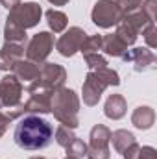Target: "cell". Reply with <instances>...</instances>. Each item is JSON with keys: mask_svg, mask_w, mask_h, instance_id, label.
Returning a JSON list of instances; mask_svg holds the SVG:
<instances>
[{"mask_svg": "<svg viewBox=\"0 0 157 159\" xmlns=\"http://www.w3.org/2000/svg\"><path fill=\"white\" fill-rule=\"evenodd\" d=\"M52 135L54 128L48 120L41 119L39 115H28L19 120L13 139L22 150H43L50 144Z\"/></svg>", "mask_w": 157, "mask_h": 159, "instance_id": "1", "label": "cell"}, {"mask_svg": "<svg viewBox=\"0 0 157 159\" xmlns=\"http://www.w3.org/2000/svg\"><path fill=\"white\" fill-rule=\"evenodd\" d=\"M50 113H54L56 120H59L63 126L74 129L78 128L79 119V98L72 89L67 87H59L52 93V109Z\"/></svg>", "mask_w": 157, "mask_h": 159, "instance_id": "2", "label": "cell"}, {"mask_svg": "<svg viewBox=\"0 0 157 159\" xmlns=\"http://www.w3.org/2000/svg\"><path fill=\"white\" fill-rule=\"evenodd\" d=\"M67 80V70L65 67L57 65V63H41L39 67V76L37 80H34L32 83H28V91L34 89H46V91H56L59 87H63Z\"/></svg>", "mask_w": 157, "mask_h": 159, "instance_id": "3", "label": "cell"}, {"mask_svg": "<svg viewBox=\"0 0 157 159\" xmlns=\"http://www.w3.org/2000/svg\"><path fill=\"white\" fill-rule=\"evenodd\" d=\"M41 15H43V9L37 2H24V4L20 2L19 6L9 9V15L6 20H9L11 24L19 26L22 30H28V28H34L39 24Z\"/></svg>", "mask_w": 157, "mask_h": 159, "instance_id": "4", "label": "cell"}, {"mask_svg": "<svg viewBox=\"0 0 157 159\" xmlns=\"http://www.w3.org/2000/svg\"><path fill=\"white\" fill-rule=\"evenodd\" d=\"M91 19L98 28H113L124 19V13L115 0H98L91 11Z\"/></svg>", "mask_w": 157, "mask_h": 159, "instance_id": "5", "label": "cell"}, {"mask_svg": "<svg viewBox=\"0 0 157 159\" xmlns=\"http://www.w3.org/2000/svg\"><path fill=\"white\" fill-rule=\"evenodd\" d=\"M54 50V34L50 32H39L35 34L32 39L28 41L26 46V57L34 63H44L46 57L50 56V52Z\"/></svg>", "mask_w": 157, "mask_h": 159, "instance_id": "6", "label": "cell"}, {"mask_svg": "<svg viewBox=\"0 0 157 159\" xmlns=\"http://www.w3.org/2000/svg\"><path fill=\"white\" fill-rule=\"evenodd\" d=\"M22 83L15 78L13 74L9 76H4L0 80V106L2 107H15L20 104V98H22Z\"/></svg>", "mask_w": 157, "mask_h": 159, "instance_id": "7", "label": "cell"}, {"mask_svg": "<svg viewBox=\"0 0 157 159\" xmlns=\"http://www.w3.org/2000/svg\"><path fill=\"white\" fill-rule=\"evenodd\" d=\"M85 37H87V34L79 26H72L56 41V50L63 57H72L76 52H79V46L85 41Z\"/></svg>", "mask_w": 157, "mask_h": 159, "instance_id": "8", "label": "cell"}, {"mask_svg": "<svg viewBox=\"0 0 157 159\" xmlns=\"http://www.w3.org/2000/svg\"><path fill=\"white\" fill-rule=\"evenodd\" d=\"M30 98L22 104L24 113L30 115H46L52 109V93L54 91H46V89H34L28 91Z\"/></svg>", "mask_w": 157, "mask_h": 159, "instance_id": "9", "label": "cell"}, {"mask_svg": "<svg viewBox=\"0 0 157 159\" xmlns=\"http://www.w3.org/2000/svg\"><path fill=\"white\" fill-rule=\"evenodd\" d=\"M124 61L131 63L135 72H146V70H152L155 69V54L150 50V48H133V50H128L124 56H122Z\"/></svg>", "mask_w": 157, "mask_h": 159, "instance_id": "10", "label": "cell"}, {"mask_svg": "<svg viewBox=\"0 0 157 159\" xmlns=\"http://www.w3.org/2000/svg\"><path fill=\"white\" fill-rule=\"evenodd\" d=\"M105 89H107V85H105L102 80L91 70V72L85 76V80H83V87H81V98H83V104L89 106V107L96 106V104L100 102V98H102V94H104Z\"/></svg>", "mask_w": 157, "mask_h": 159, "instance_id": "11", "label": "cell"}, {"mask_svg": "<svg viewBox=\"0 0 157 159\" xmlns=\"http://www.w3.org/2000/svg\"><path fill=\"white\" fill-rule=\"evenodd\" d=\"M24 56V44H15V43H4L0 48V70L7 72L13 69V65L22 59Z\"/></svg>", "mask_w": 157, "mask_h": 159, "instance_id": "12", "label": "cell"}, {"mask_svg": "<svg viewBox=\"0 0 157 159\" xmlns=\"http://www.w3.org/2000/svg\"><path fill=\"white\" fill-rule=\"evenodd\" d=\"M13 76L19 80L20 83L26 81V83H32L34 80H37L39 76V65L30 61V59H19L15 65H13Z\"/></svg>", "mask_w": 157, "mask_h": 159, "instance_id": "13", "label": "cell"}, {"mask_svg": "<svg viewBox=\"0 0 157 159\" xmlns=\"http://www.w3.org/2000/svg\"><path fill=\"white\" fill-rule=\"evenodd\" d=\"M109 139H111V129L104 124H96L91 129L89 135V150H109Z\"/></svg>", "mask_w": 157, "mask_h": 159, "instance_id": "14", "label": "cell"}, {"mask_svg": "<svg viewBox=\"0 0 157 159\" xmlns=\"http://www.w3.org/2000/svg\"><path fill=\"white\" fill-rule=\"evenodd\" d=\"M126 111H128L126 98L122 94H109V98L105 100V106H104L105 117L111 120H118L126 115Z\"/></svg>", "mask_w": 157, "mask_h": 159, "instance_id": "15", "label": "cell"}, {"mask_svg": "<svg viewBox=\"0 0 157 159\" xmlns=\"http://www.w3.org/2000/svg\"><path fill=\"white\" fill-rule=\"evenodd\" d=\"M154 122H155V111L150 106H139L131 115V124L139 129H150Z\"/></svg>", "mask_w": 157, "mask_h": 159, "instance_id": "16", "label": "cell"}, {"mask_svg": "<svg viewBox=\"0 0 157 159\" xmlns=\"http://www.w3.org/2000/svg\"><path fill=\"white\" fill-rule=\"evenodd\" d=\"M102 50H104L107 56L122 57V56L128 52V46L118 39L117 34H109V35H104V37H102Z\"/></svg>", "mask_w": 157, "mask_h": 159, "instance_id": "17", "label": "cell"}, {"mask_svg": "<svg viewBox=\"0 0 157 159\" xmlns=\"http://www.w3.org/2000/svg\"><path fill=\"white\" fill-rule=\"evenodd\" d=\"M109 143H113V148H115L117 154H122L128 146H131L137 141H135V135L131 131H128V129H117V131H111Z\"/></svg>", "mask_w": 157, "mask_h": 159, "instance_id": "18", "label": "cell"}, {"mask_svg": "<svg viewBox=\"0 0 157 159\" xmlns=\"http://www.w3.org/2000/svg\"><path fill=\"white\" fill-rule=\"evenodd\" d=\"M44 15H46V22H48V26H50V30L54 34H63L67 30L69 19H67V15L63 11H59V9H48Z\"/></svg>", "mask_w": 157, "mask_h": 159, "instance_id": "19", "label": "cell"}, {"mask_svg": "<svg viewBox=\"0 0 157 159\" xmlns=\"http://www.w3.org/2000/svg\"><path fill=\"white\" fill-rule=\"evenodd\" d=\"M4 39L6 43H15V44H26L28 43V35H26V30L11 24L9 20H6L4 24Z\"/></svg>", "mask_w": 157, "mask_h": 159, "instance_id": "20", "label": "cell"}, {"mask_svg": "<svg viewBox=\"0 0 157 159\" xmlns=\"http://www.w3.org/2000/svg\"><path fill=\"white\" fill-rule=\"evenodd\" d=\"M115 34H117V37L122 41L126 46H131V44L137 41V37H139V32H137L128 20H124V19L117 24V32H115Z\"/></svg>", "mask_w": 157, "mask_h": 159, "instance_id": "21", "label": "cell"}, {"mask_svg": "<svg viewBox=\"0 0 157 159\" xmlns=\"http://www.w3.org/2000/svg\"><path fill=\"white\" fill-rule=\"evenodd\" d=\"M102 37L104 35H87L85 41L81 43V46H79V52L83 56H87V54H100V50H102Z\"/></svg>", "mask_w": 157, "mask_h": 159, "instance_id": "22", "label": "cell"}, {"mask_svg": "<svg viewBox=\"0 0 157 159\" xmlns=\"http://www.w3.org/2000/svg\"><path fill=\"white\" fill-rule=\"evenodd\" d=\"M92 72L102 80L107 87H117V85H120V76H118V72L113 70V69H109V67H104V69H98V70H92Z\"/></svg>", "mask_w": 157, "mask_h": 159, "instance_id": "23", "label": "cell"}, {"mask_svg": "<svg viewBox=\"0 0 157 159\" xmlns=\"http://www.w3.org/2000/svg\"><path fill=\"white\" fill-rule=\"evenodd\" d=\"M67 157H72V159H83L85 157V154H87V144L81 141V139H74L67 148Z\"/></svg>", "mask_w": 157, "mask_h": 159, "instance_id": "24", "label": "cell"}, {"mask_svg": "<svg viewBox=\"0 0 157 159\" xmlns=\"http://www.w3.org/2000/svg\"><path fill=\"white\" fill-rule=\"evenodd\" d=\"M74 139H76V135H74V131H72L70 128H67V126H63V124H61V126L56 129V143H57L59 146L67 148Z\"/></svg>", "mask_w": 157, "mask_h": 159, "instance_id": "25", "label": "cell"}, {"mask_svg": "<svg viewBox=\"0 0 157 159\" xmlns=\"http://www.w3.org/2000/svg\"><path fill=\"white\" fill-rule=\"evenodd\" d=\"M83 57H85V63H87V67L91 70H98V69L107 67V59L104 56H100V54H87Z\"/></svg>", "mask_w": 157, "mask_h": 159, "instance_id": "26", "label": "cell"}, {"mask_svg": "<svg viewBox=\"0 0 157 159\" xmlns=\"http://www.w3.org/2000/svg\"><path fill=\"white\" fill-rule=\"evenodd\" d=\"M118 4V7L122 9V13L124 15H128V13H133V11H137L141 6H142V2L144 0H115Z\"/></svg>", "mask_w": 157, "mask_h": 159, "instance_id": "27", "label": "cell"}, {"mask_svg": "<svg viewBox=\"0 0 157 159\" xmlns=\"http://www.w3.org/2000/svg\"><path fill=\"white\" fill-rule=\"evenodd\" d=\"M142 37L146 41V44H148V48H155L157 46V32H155V22L154 24H148L142 32Z\"/></svg>", "mask_w": 157, "mask_h": 159, "instance_id": "28", "label": "cell"}, {"mask_svg": "<svg viewBox=\"0 0 157 159\" xmlns=\"http://www.w3.org/2000/svg\"><path fill=\"white\" fill-rule=\"evenodd\" d=\"M155 9H157V0H144L141 6V11L148 17V20L155 22Z\"/></svg>", "mask_w": 157, "mask_h": 159, "instance_id": "29", "label": "cell"}, {"mask_svg": "<svg viewBox=\"0 0 157 159\" xmlns=\"http://www.w3.org/2000/svg\"><path fill=\"white\" fill-rule=\"evenodd\" d=\"M137 159H157V152L154 146H142L139 150V157Z\"/></svg>", "mask_w": 157, "mask_h": 159, "instance_id": "30", "label": "cell"}, {"mask_svg": "<svg viewBox=\"0 0 157 159\" xmlns=\"http://www.w3.org/2000/svg\"><path fill=\"white\" fill-rule=\"evenodd\" d=\"M139 150H141V146H139L137 143H133L131 146H128V148L122 152V156H124V159H137L139 157Z\"/></svg>", "mask_w": 157, "mask_h": 159, "instance_id": "31", "label": "cell"}, {"mask_svg": "<svg viewBox=\"0 0 157 159\" xmlns=\"http://www.w3.org/2000/svg\"><path fill=\"white\" fill-rule=\"evenodd\" d=\"M9 122H11V119L6 115V113H0V137L6 133V129H7V126H9Z\"/></svg>", "mask_w": 157, "mask_h": 159, "instance_id": "32", "label": "cell"}, {"mask_svg": "<svg viewBox=\"0 0 157 159\" xmlns=\"http://www.w3.org/2000/svg\"><path fill=\"white\" fill-rule=\"evenodd\" d=\"M0 4H2L6 9H13L15 6H19V4H20V0H0Z\"/></svg>", "mask_w": 157, "mask_h": 159, "instance_id": "33", "label": "cell"}, {"mask_svg": "<svg viewBox=\"0 0 157 159\" xmlns=\"http://www.w3.org/2000/svg\"><path fill=\"white\" fill-rule=\"evenodd\" d=\"M50 4H54V6H67L70 0H48Z\"/></svg>", "mask_w": 157, "mask_h": 159, "instance_id": "34", "label": "cell"}, {"mask_svg": "<svg viewBox=\"0 0 157 159\" xmlns=\"http://www.w3.org/2000/svg\"><path fill=\"white\" fill-rule=\"evenodd\" d=\"M30 159H44V157H41V156H35V157H30Z\"/></svg>", "mask_w": 157, "mask_h": 159, "instance_id": "35", "label": "cell"}, {"mask_svg": "<svg viewBox=\"0 0 157 159\" xmlns=\"http://www.w3.org/2000/svg\"><path fill=\"white\" fill-rule=\"evenodd\" d=\"M65 159H72V157H65Z\"/></svg>", "mask_w": 157, "mask_h": 159, "instance_id": "36", "label": "cell"}]
</instances>
